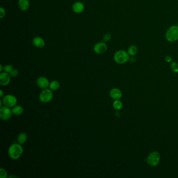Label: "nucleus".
<instances>
[{
    "label": "nucleus",
    "instance_id": "4",
    "mask_svg": "<svg viewBox=\"0 0 178 178\" xmlns=\"http://www.w3.org/2000/svg\"><path fill=\"white\" fill-rule=\"evenodd\" d=\"M160 156L157 151H154L149 155L147 158L146 162L151 167H155L159 163Z\"/></svg>",
    "mask_w": 178,
    "mask_h": 178
},
{
    "label": "nucleus",
    "instance_id": "26",
    "mask_svg": "<svg viewBox=\"0 0 178 178\" xmlns=\"http://www.w3.org/2000/svg\"><path fill=\"white\" fill-rule=\"evenodd\" d=\"M165 60L166 61V62L167 63H171V62H172V59L171 56H170L169 55L166 56Z\"/></svg>",
    "mask_w": 178,
    "mask_h": 178
},
{
    "label": "nucleus",
    "instance_id": "12",
    "mask_svg": "<svg viewBox=\"0 0 178 178\" xmlns=\"http://www.w3.org/2000/svg\"><path fill=\"white\" fill-rule=\"evenodd\" d=\"M109 95L110 97L114 100H119L122 97V93L121 90L116 88L111 89Z\"/></svg>",
    "mask_w": 178,
    "mask_h": 178
},
{
    "label": "nucleus",
    "instance_id": "27",
    "mask_svg": "<svg viewBox=\"0 0 178 178\" xmlns=\"http://www.w3.org/2000/svg\"><path fill=\"white\" fill-rule=\"evenodd\" d=\"M4 96V93H3L2 90L1 89V90H0V97H1V98H3V97Z\"/></svg>",
    "mask_w": 178,
    "mask_h": 178
},
{
    "label": "nucleus",
    "instance_id": "25",
    "mask_svg": "<svg viewBox=\"0 0 178 178\" xmlns=\"http://www.w3.org/2000/svg\"><path fill=\"white\" fill-rule=\"evenodd\" d=\"M6 14V11L4 8L2 7H0V18L2 19L4 17Z\"/></svg>",
    "mask_w": 178,
    "mask_h": 178
},
{
    "label": "nucleus",
    "instance_id": "29",
    "mask_svg": "<svg viewBox=\"0 0 178 178\" xmlns=\"http://www.w3.org/2000/svg\"><path fill=\"white\" fill-rule=\"evenodd\" d=\"M9 178H17V177L16 176H11L9 177Z\"/></svg>",
    "mask_w": 178,
    "mask_h": 178
},
{
    "label": "nucleus",
    "instance_id": "5",
    "mask_svg": "<svg viewBox=\"0 0 178 178\" xmlns=\"http://www.w3.org/2000/svg\"><path fill=\"white\" fill-rule=\"evenodd\" d=\"M2 100L3 105L10 108L14 107L17 103V99L12 95H6L3 97Z\"/></svg>",
    "mask_w": 178,
    "mask_h": 178
},
{
    "label": "nucleus",
    "instance_id": "17",
    "mask_svg": "<svg viewBox=\"0 0 178 178\" xmlns=\"http://www.w3.org/2000/svg\"><path fill=\"white\" fill-rule=\"evenodd\" d=\"M137 52H138V48L134 44L131 45L128 49V52L130 57H135L136 55H137Z\"/></svg>",
    "mask_w": 178,
    "mask_h": 178
},
{
    "label": "nucleus",
    "instance_id": "24",
    "mask_svg": "<svg viewBox=\"0 0 178 178\" xmlns=\"http://www.w3.org/2000/svg\"><path fill=\"white\" fill-rule=\"evenodd\" d=\"M9 74L11 78H15L18 75L19 72H18V70L14 69Z\"/></svg>",
    "mask_w": 178,
    "mask_h": 178
},
{
    "label": "nucleus",
    "instance_id": "2",
    "mask_svg": "<svg viewBox=\"0 0 178 178\" xmlns=\"http://www.w3.org/2000/svg\"><path fill=\"white\" fill-rule=\"evenodd\" d=\"M130 59V55L128 51L124 50H119L115 52L113 55V60L116 63L123 64L128 62Z\"/></svg>",
    "mask_w": 178,
    "mask_h": 178
},
{
    "label": "nucleus",
    "instance_id": "13",
    "mask_svg": "<svg viewBox=\"0 0 178 178\" xmlns=\"http://www.w3.org/2000/svg\"><path fill=\"white\" fill-rule=\"evenodd\" d=\"M32 44L36 48H42L45 46L46 42L42 37H36L32 39Z\"/></svg>",
    "mask_w": 178,
    "mask_h": 178
},
{
    "label": "nucleus",
    "instance_id": "6",
    "mask_svg": "<svg viewBox=\"0 0 178 178\" xmlns=\"http://www.w3.org/2000/svg\"><path fill=\"white\" fill-rule=\"evenodd\" d=\"M53 95L50 89H44L39 95V100L42 103H48L52 100Z\"/></svg>",
    "mask_w": 178,
    "mask_h": 178
},
{
    "label": "nucleus",
    "instance_id": "18",
    "mask_svg": "<svg viewBox=\"0 0 178 178\" xmlns=\"http://www.w3.org/2000/svg\"><path fill=\"white\" fill-rule=\"evenodd\" d=\"M60 87V84L57 80H53L49 84V88L53 91L57 90Z\"/></svg>",
    "mask_w": 178,
    "mask_h": 178
},
{
    "label": "nucleus",
    "instance_id": "7",
    "mask_svg": "<svg viewBox=\"0 0 178 178\" xmlns=\"http://www.w3.org/2000/svg\"><path fill=\"white\" fill-rule=\"evenodd\" d=\"M13 114L10 108L3 106L0 108V118L3 121H7L11 118Z\"/></svg>",
    "mask_w": 178,
    "mask_h": 178
},
{
    "label": "nucleus",
    "instance_id": "30",
    "mask_svg": "<svg viewBox=\"0 0 178 178\" xmlns=\"http://www.w3.org/2000/svg\"></svg>",
    "mask_w": 178,
    "mask_h": 178
},
{
    "label": "nucleus",
    "instance_id": "22",
    "mask_svg": "<svg viewBox=\"0 0 178 178\" xmlns=\"http://www.w3.org/2000/svg\"><path fill=\"white\" fill-rule=\"evenodd\" d=\"M14 69L13 66L10 65V64H7V65H5L4 66V69H3V71L5 72H6L7 73H9L11 72Z\"/></svg>",
    "mask_w": 178,
    "mask_h": 178
},
{
    "label": "nucleus",
    "instance_id": "21",
    "mask_svg": "<svg viewBox=\"0 0 178 178\" xmlns=\"http://www.w3.org/2000/svg\"><path fill=\"white\" fill-rule=\"evenodd\" d=\"M8 177V174L7 171L5 169L1 168H0V178H7Z\"/></svg>",
    "mask_w": 178,
    "mask_h": 178
},
{
    "label": "nucleus",
    "instance_id": "3",
    "mask_svg": "<svg viewBox=\"0 0 178 178\" xmlns=\"http://www.w3.org/2000/svg\"><path fill=\"white\" fill-rule=\"evenodd\" d=\"M165 38L169 42H174L178 41V25L170 26L166 32Z\"/></svg>",
    "mask_w": 178,
    "mask_h": 178
},
{
    "label": "nucleus",
    "instance_id": "11",
    "mask_svg": "<svg viewBox=\"0 0 178 178\" xmlns=\"http://www.w3.org/2000/svg\"><path fill=\"white\" fill-rule=\"evenodd\" d=\"M85 5L81 2H76L74 3L72 6V9L73 11L76 14H80L84 11Z\"/></svg>",
    "mask_w": 178,
    "mask_h": 178
},
{
    "label": "nucleus",
    "instance_id": "8",
    "mask_svg": "<svg viewBox=\"0 0 178 178\" xmlns=\"http://www.w3.org/2000/svg\"><path fill=\"white\" fill-rule=\"evenodd\" d=\"M107 49V44L104 41L99 42L95 44L94 47V52L98 55H102L105 53Z\"/></svg>",
    "mask_w": 178,
    "mask_h": 178
},
{
    "label": "nucleus",
    "instance_id": "28",
    "mask_svg": "<svg viewBox=\"0 0 178 178\" xmlns=\"http://www.w3.org/2000/svg\"><path fill=\"white\" fill-rule=\"evenodd\" d=\"M3 69H4V67H3L2 65V64H0V72H2L3 70Z\"/></svg>",
    "mask_w": 178,
    "mask_h": 178
},
{
    "label": "nucleus",
    "instance_id": "20",
    "mask_svg": "<svg viewBox=\"0 0 178 178\" xmlns=\"http://www.w3.org/2000/svg\"><path fill=\"white\" fill-rule=\"evenodd\" d=\"M171 70L175 73H178V63L176 62H172L171 63Z\"/></svg>",
    "mask_w": 178,
    "mask_h": 178
},
{
    "label": "nucleus",
    "instance_id": "1",
    "mask_svg": "<svg viewBox=\"0 0 178 178\" xmlns=\"http://www.w3.org/2000/svg\"><path fill=\"white\" fill-rule=\"evenodd\" d=\"M23 153V147L21 144L15 143L11 145L9 149L8 154L10 158L17 160L21 157Z\"/></svg>",
    "mask_w": 178,
    "mask_h": 178
},
{
    "label": "nucleus",
    "instance_id": "15",
    "mask_svg": "<svg viewBox=\"0 0 178 178\" xmlns=\"http://www.w3.org/2000/svg\"><path fill=\"white\" fill-rule=\"evenodd\" d=\"M11 111L13 114L15 116H19L23 113L24 112V108L22 106L20 105H16L14 107L12 108Z\"/></svg>",
    "mask_w": 178,
    "mask_h": 178
},
{
    "label": "nucleus",
    "instance_id": "9",
    "mask_svg": "<svg viewBox=\"0 0 178 178\" xmlns=\"http://www.w3.org/2000/svg\"><path fill=\"white\" fill-rule=\"evenodd\" d=\"M37 86L41 89H46L49 86L50 82L47 78L45 77H40L36 80Z\"/></svg>",
    "mask_w": 178,
    "mask_h": 178
},
{
    "label": "nucleus",
    "instance_id": "23",
    "mask_svg": "<svg viewBox=\"0 0 178 178\" xmlns=\"http://www.w3.org/2000/svg\"><path fill=\"white\" fill-rule=\"evenodd\" d=\"M111 38H112L111 34L110 33H107L104 34L103 36V41H104L105 42H108L111 39Z\"/></svg>",
    "mask_w": 178,
    "mask_h": 178
},
{
    "label": "nucleus",
    "instance_id": "19",
    "mask_svg": "<svg viewBox=\"0 0 178 178\" xmlns=\"http://www.w3.org/2000/svg\"><path fill=\"white\" fill-rule=\"evenodd\" d=\"M113 107L114 109L120 110L123 107V103L120 100H115L113 103Z\"/></svg>",
    "mask_w": 178,
    "mask_h": 178
},
{
    "label": "nucleus",
    "instance_id": "16",
    "mask_svg": "<svg viewBox=\"0 0 178 178\" xmlns=\"http://www.w3.org/2000/svg\"><path fill=\"white\" fill-rule=\"evenodd\" d=\"M17 142L19 144H24L27 140V135L25 133H21L18 135L17 138Z\"/></svg>",
    "mask_w": 178,
    "mask_h": 178
},
{
    "label": "nucleus",
    "instance_id": "14",
    "mask_svg": "<svg viewBox=\"0 0 178 178\" xmlns=\"http://www.w3.org/2000/svg\"><path fill=\"white\" fill-rule=\"evenodd\" d=\"M18 5L19 9L22 11H26L29 8V0H19Z\"/></svg>",
    "mask_w": 178,
    "mask_h": 178
},
{
    "label": "nucleus",
    "instance_id": "10",
    "mask_svg": "<svg viewBox=\"0 0 178 178\" xmlns=\"http://www.w3.org/2000/svg\"><path fill=\"white\" fill-rule=\"evenodd\" d=\"M11 77L9 73L6 72H1L0 74V84L2 86H6L11 82Z\"/></svg>",
    "mask_w": 178,
    "mask_h": 178
}]
</instances>
